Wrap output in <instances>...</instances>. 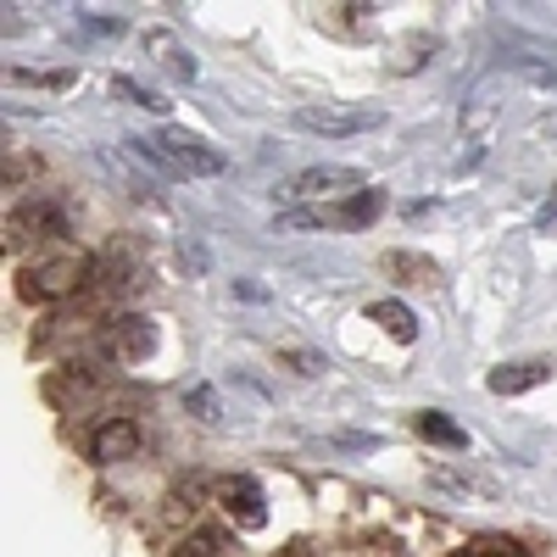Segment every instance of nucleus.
I'll use <instances>...</instances> for the list:
<instances>
[{
	"label": "nucleus",
	"mask_w": 557,
	"mask_h": 557,
	"mask_svg": "<svg viewBox=\"0 0 557 557\" xmlns=\"http://www.w3.org/2000/svg\"><path fill=\"white\" fill-rule=\"evenodd\" d=\"M418 435H424V441H435V446H451V451H462V446H469V430H462V424H451V418H441V412H418Z\"/></svg>",
	"instance_id": "9b49d317"
},
{
	"label": "nucleus",
	"mask_w": 557,
	"mask_h": 557,
	"mask_svg": "<svg viewBox=\"0 0 557 557\" xmlns=\"http://www.w3.org/2000/svg\"><path fill=\"white\" fill-rule=\"evenodd\" d=\"M368 318L385 323V335H391V341H412V335H418V318H412L401 301H374V307H368Z\"/></svg>",
	"instance_id": "f8f14e48"
},
{
	"label": "nucleus",
	"mask_w": 557,
	"mask_h": 557,
	"mask_svg": "<svg viewBox=\"0 0 557 557\" xmlns=\"http://www.w3.org/2000/svg\"><path fill=\"white\" fill-rule=\"evenodd\" d=\"M457 557H530V552H524L519 541H507V535H502V541H496V535H485V541H474L469 552H457Z\"/></svg>",
	"instance_id": "2eb2a0df"
},
{
	"label": "nucleus",
	"mask_w": 557,
	"mask_h": 557,
	"mask_svg": "<svg viewBox=\"0 0 557 557\" xmlns=\"http://www.w3.org/2000/svg\"><path fill=\"white\" fill-rule=\"evenodd\" d=\"M112 89L128 101V107H151V112H168V101L157 96V89H146V84H134V78H112Z\"/></svg>",
	"instance_id": "4468645a"
},
{
	"label": "nucleus",
	"mask_w": 557,
	"mask_h": 557,
	"mask_svg": "<svg viewBox=\"0 0 557 557\" xmlns=\"http://www.w3.org/2000/svg\"><path fill=\"white\" fill-rule=\"evenodd\" d=\"M385 273H407V278H424V285L441 278V268L430 257H418V251H385Z\"/></svg>",
	"instance_id": "ddd939ff"
},
{
	"label": "nucleus",
	"mask_w": 557,
	"mask_h": 557,
	"mask_svg": "<svg viewBox=\"0 0 557 557\" xmlns=\"http://www.w3.org/2000/svg\"><path fill=\"white\" fill-rule=\"evenodd\" d=\"M362 190H374L368 184V173H357V168H335V162H323V168H301L296 178H285V201H318V207H330V201H351V196H362Z\"/></svg>",
	"instance_id": "20e7f679"
},
{
	"label": "nucleus",
	"mask_w": 557,
	"mask_h": 557,
	"mask_svg": "<svg viewBox=\"0 0 557 557\" xmlns=\"http://www.w3.org/2000/svg\"><path fill=\"white\" fill-rule=\"evenodd\" d=\"M541 228H557V184H552V201L541 207Z\"/></svg>",
	"instance_id": "aec40b11"
},
{
	"label": "nucleus",
	"mask_w": 557,
	"mask_h": 557,
	"mask_svg": "<svg viewBox=\"0 0 557 557\" xmlns=\"http://www.w3.org/2000/svg\"><path fill=\"white\" fill-rule=\"evenodd\" d=\"M139 451V424L134 418H107V424L89 435V462H123Z\"/></svg>",
	"instance_id": "1a4fd4ad"
},
{
	"label": "nucleus",
	"mask_w": 557,
	"mask_h": 557,
	"mask_svg": "<svg viewBox=\"0 0 557 557\" xmlns=\"http://www.w3.org/2000/svg\"><path fill=\"white\" fill-rule=\"evenodd\" d=\"M89 273H96L89 251H78V246H57L51 257H39V262L23 268L17 296H23V301H62V296H73V290L84 285Z\"/></svg>",
	"instance_id": "f03ea898"
},
{
	"label": "nucleus",
	"mask_w": 557,
	"mask_h": 557,
	"mask_svg": "<svg viewBox=\"0 0 557 557\" xmlns=\"http://www.w3.org/2000/svg\"><path fill=\"white\" fill-rule=\"evenodd\" d=\"M380 123H385V107H368V101H312V107H296V128L323 134V139H351V134H368Z\"/></svg>",
	"instance_id": "7ed1b4c3"
},
{
	"label": "nucleus",
	"mask_w": 557,
	"mask_h": 557,
	"mask_svg": "<svg viewBox=\"0 0 557 557\" xmlns=\"http://www.w3.org/2000/svg\"><path fill=\"white\" fill-rule=\"evenodd\" d=\"M151 346H157V330H151V318H139V312L112 318L101 330V357L107 362H146Z\"/></svg>",
	"instance_id": "423d86ee"
},
{
	"label": "nucleus",
	"mask_w": 557,
	"mask_h": 557,
	"mask_svg": "<svg viewBox=\"0 0 557 557\" xmlns=\"http://www.w3.org/2000/svg\"><path fill=\"white\" fill-rule=\"evenodd\" d=\"M123 146H128V157L151 162V168H162L173 178H212V173L228 168V157L218 146H207L201 134H184V128H162L151 139H123Z\"/></svg>",
	"instance_id": "f257e3e1"
},
{
	"label": "nucleus",
	"mask_w": 557,
	"mask_h": 557,
	"mask_svg": "<svg viewBox=\"0 0 557 557\" xmlns=\"http://www.w3.org/2000/svg\"><path fill=\"white\" fill-rule=\"evenodd\" d=\"M12 240H62L67 235V212L57 201H17L7 218Z\"/></svg>",
	"instance_id": "0eeeda50"
},
{
	"label": "nucleus",
	"mask_w": 557,
	"mask_h": 557,
	"mask_svg": "<svg viewBox=\"0 0 557 557\" xmlns=\"http://www.w3.org/2000/svg\"><path fill=\"white\" fill-rule=\"evenodd\" d=\"M184 407H190L196 418H207V424H212V418H218V391H212V385H196L190 396H184Z\"/></svg>",
	"instance_id": "a211bd4d"
},
{
	"label": "nucleus",
	"mask_w": 557,
	"mask_h": 557,
	"mask_svg": "<svg viewBox=\"0 0 557 557\" xmlns=\"http://www.w3.org/2000/svg\"><path fill=\"white\" fill-rule=\"evenodd\" d=\"M546 380H552V362H507V368L491 374V391L496 396H519V391H535Z\"/></svg>",
	"instance_id": "9d476101"
},
{
	"label": "nucleus",
	"mask_w": 557,
	"mask_h": 557,
	"mask_svg": "<svg viewBox=\"0 0 557 557\" xmlns=\"http://www.w3.org/2000/svg\"><path fill=\"white\" fill-rule=\"evenodd\" d=\"M290 362H296V374H323V357L312 351H290Z\"/></svg>",
	"instance_id": "6ab92c4d"
},
{
	"label": "nucleus",
	"mask_w": 557,
	"mask_h": 557,
	"mask_svg": "<svg viewBox=\"0 0 557 557\" xmlns=\"http://www.w3.org/2000/svg\"><path fill=\"white\" fill-rule=\"evenodd\" d=\"M151 51H162V67H168L173 78H196V62H184V57L173 51V39H168V34H151Z\"/></svg>",
	"instance_id": "dca6fc26"
},
{
	"label": "nucleus",
	"mask_w": 557,
	"mask_h": 557,
	"mask_svg": "<svg viewBox=\"0 0 557 557\" xmlns=\"http://www.w3.org/2000/svg\"><path fill=\"white\" fill-rule=\"evenodd\" d=\"M385 212V196L380 190H362L351 201H330V207H301V212H285L278 223L285 228H368Z\"/></svg>",
	"instance_id": "39448f33"
},
{
	"label": "nucleus",
	"mask_w": 557,
	"mask_h": 557,
	"mask_svg": "<svg viewBox=\"0 0 557 557\" xmlns=\"http://www.w3.org/2000/svg\"><path fill=\"white\" fill-rule=\"evenodd\" d=\"M218 552H223V535H212V530H196L178 546V557H218Z\"/></svg>",
	"instance_id": "f3484780"
},
{
	"label": "nucleus",
	"mask_w": 557,
	"mask_h": 557,
	"mask_svg": "<svg viewBox=\"0 0 557 557\" xmlns=\"http://www.w3.org/2000/svg\"><path fill=\"white\" fill-rule=\"evenodd\" d=\"M218 502H223V513L235 519L240 530H262L268 524V507H262V485L251 474H235V480H223L218 485Z\"/></svg>",
	"instance_id": "6e6552de"
}]
</instances>
